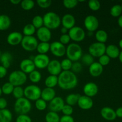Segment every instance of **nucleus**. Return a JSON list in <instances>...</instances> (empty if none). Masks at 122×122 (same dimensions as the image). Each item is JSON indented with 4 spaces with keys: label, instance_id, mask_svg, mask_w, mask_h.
I'll return each mask as SVG.
<instances>
[{
    "label": "nucleus",
    "instance_id": "obj_1",
    "mask_svg": "<svg viewBox=\"0 0 122 122\" xmlns=\"http://www.w3.org/2000/svg\"><path fill=\"white\" fill-rule=\"evenodd\" d=\"M78 79L76 74L70 71H62L58 76V85L63 90H70L77 85Z\"/></svg>",
    "mask_w": 122,
    "mask_h": 122
},
{
    "label": "nucleus",
    "instance_id": "obj_2",
    "mask_svg": "<svg viewBox=\"0 0 122 122\" xmlns=\"http://www.w3.org/2000/svg\"><path fill=\"white\" fill-rule=\"evenodd\" d=\"M42 17L44 20V26L50 30L57 29L61 25L60 17L55 12H47Z\"/></svg>",
    "mask_w": 122,
    "mask_h": 122
},
{
    "label": "nucleus",
    "instance_id": "obj_3",
    "mask_svg": "<svg viewBox=\"0 0 122 122\" xmlns=\"http://www.w3.org/2000/svg\"><path fill=\"white\" fill-rule=\"evenodd\" d=\"M81 46L77 43H70L66 47V55L67 58L72 62L78 61L83 56Z\"/></svg>",
    "mask_w": 122,
    "mask_h": 122
},
{
    "label": "nucleus",
    "instance_id": "obj_4",
    "mask_svg": "<svg viewBox=\"0 0 122 122\" xmlns=\"http://www.w3.org/2000/svg\"><path fill=\"white\" fill-rule=\"evenodd\" d=\"M14 111L16 113L20 114H27L32 109V104L29 100L25 97L16 100L14 105Z\"/></svg>",
    "mask_w": 122,
    "mask_h": 122
},
{
    "label": "nucleus",
    "instance_id": "obj_5",
    "mask_svg": "<svg viewBox=\"0 0 122 122\" xmlns=\"http://www.w3.org/2000/svg\"><path fill=\"white\" fill-rule=\"evenodd\" d=\"M27 79V75L20 70L12 71L8 76V82L14 87L21 86L26 83Z\"/></svg>",
    "mask_w": 122,
    "mask_h": 122
},
{
    "label": "nucleus",
    "instance_id": "obj_6",
    "mask_svg": "<svg viewBox=\"0 0 122 122\" xmlns=\"http://www.w3.org/2000/svg\"><path fill=\"white\" fill-rule=\"evenodd\" d=\"M41 89L36 85H30L24 89V97L30 101H35L41 98Z\"/></svg>",
    "mask_w": 122,
    "mask_h": 122
},
{
    "label": "nucleus",
    "instance_id": "obj_7",
    "mask_svg": "<svg viewBox=\"0 0 122 122\" xmlns=\"http://www.w3.org/2000/svg\"><path fill=\"white\" fill-rule=\"evenodd\" d=\"M38 43L39 42L37 38L33 36H23L20 45L24 50L30 52L36 50Z\"/></svg>",
    "mask_w": 122,
    "mask_h": 122
},
{
    "label": "nucleus",
    "instance_id": "obj_8",
    "mask_svg": "<svg viewBox=\"0 0 122 122\" xmlns=\"http://www.w3.org/2000/svg\"><path fill=\"white\" fill-rule=\"evenodd\" d=\"M106 45L102 43L94 42L89 45L88 52L93 57H100L106 54Z\"/></svg>",
    "mask_w": 122,
    "mask_h": 122
},
{
    "label": "nucleus",
    "instance_id": "obj_9",
    "mask_svg": "<svg viewBox=\"0 0 122 122\" xmlns=\"http://www.w3.org/2000/svg\"><path fill=\"white\" fill-rule=\"evenodd\" d=\"M68 35L70 36V39L75 42H80L85 39L86 37V33L84 29L79 26H74L69 30Z\"/></svg>",
    "mask_w": 122,
    "mask_h": 122
},
{
    "label": "nucleus",
    "instance_id": "obj_10",
    "mask_svg": "<svg viewBox=\"0 0 122 122\" xmlns=\"http://www.w3.org/2000/svg\"><path fill=\"white\" fill-rule=\"evenodd\" d=\"M99 26H100L99 20L95 15H87L84 19V26L88 32H95L98 30Z\"/></svg>",
    "mask_w": 122,
    "mask_h": 122
},
{
    "label": "nucleus",
    "instance_id": "obj_11",
    "mask_svg": "<svg viewBox=\"0 0 122 122\" xmlns=\"http://www.w3.org/2000/svg\"><path fill=\"white\" fill-rule=\"evenodd\" d=\"M50 51L56 57H62L66 55V47L59 41H54L50 44Z\"/></svg>",
    "mask_w": 122,
    "mask_h": 122
},
{
    "label": "nucleus",
    "instance_id": "obj_12",
    "mask_svg": "<svg viewBox=\"0 0 122 122\" xmlns=\"http://www.w3.org/2000/svg\"><path fill=\"white\" fill-rule=\"evenodd\" d=\"M35 67L39 69H44L47 67L50 61V57L46 54H37L33 58Z\"/></svg>",
    "mask_w": 122,
    "mask_h": 122
},
{
    "label": "nucleus",
    "instance_id": "obj_13",
    "mask_svg": "<svg viewBox=\"0 0 122 122\" xmlns=\"http://www.w3.org/2000/svg\"><path fill=\"white\" fill-rule=\"evenodd\" d=\"M36 36L41 42H49L52 37L51 31L45 26H42L41 28L37 29Z\"/></svg>",
    "mask_w": 122,
    "mask_h": 122
},
{
    "label": "nucleus",
    "instance_id": "obj_14",
    "mask_svg": "<svg viewBox=\"0 0 122 122\" xmlns=\"http://www.w3.org/2000/svg\"><path fill=\"white\" fill-rule=\"evenodd\" d=\"M46 69L50 75L53 76H58L62 71L60 61L56 59L50 60Z\"/></svg>",
    "mask_w": 122,
    "mask_h": 122
},
{
    "label": "nucleus",
    "instance_id": "obj_15",
    "mask_svg": "<svg viewBox=\"0 0 122 122\" xmlns=\"http://www.w3.org/2000/svg\"><path fill=\"white\" fill-rule=\"evenodd\" d=\"M65 105L64 100L60 97H56L52 99L49 104V109L51 112H61L63 106Z\"/></svg>",
    "mask_w": 122,
    "mask_h": 122
},
{
    "label": "nucleus",
    "instance_id": "obj_16",
    "mask_svg": "<svg viewBox=\"0 0 122 122\" xmlns=\"http://www.w3.org/2000/svg\"><path fill=\"white\" fill-rule=\"evenodd\" d=\"M83 91L85 94L84 95L92 98L98 94L99 88L97 85L94 82H88L83 86Z\"/></svg>",
    "mask_w": 122,
    "mask_h": 122
},
{
    "label": "nucleus",
    "instance_id": "obj_17",
    "mask_svg": "<svg viewBox=\"0 0 122 122\" xmlns=\"http://www.w3.org/2000/svg\"><path fill=\"white\" fill-rule=\"evenodd\" d=\"M80 108L84 110H88L92 108L94 101L92 99L86 95H81L77 103Z\"/></svg>",
    "mask_w": 122,
    "mask_h": 122
},
{
    "label": "nucleus",
    "instance_id": "obj_18",
    "mask_svg": "<svg viewBox=\"0 0 122 122\" xmlns=\"http://www.w3.org/2000/svg\"><path fill=\"white\" fill-rule=\"evenodd\" d=\"M23 36L19 32H12L9 33L7 38V42L11 46H16L21 44Z\"/></svg>",
    "mask_w": 122,
    "mask_h": 122
},
{
    "label": "nucleus",
    "instance_id": "obj_19",
    "mask_svg": "<svg viewBox=\"0 0 122 122\" xmlns=\"http://www.w3.org/2000/svg\"><path fill=\"white\" fill-rule=\"evenodd\" d=\"M20 70L25 74H29L32 71L35 70V66L33 63V60L30 58L24 59L20 63Z\"/></svg>",
    "mask_w": 122,
    "mask_h": 122
},
{
    "label": "nucleus",
    "instance_id": "obj_20",
    "mask_svg": "<svg viewBox=\"0 0 122 122\" xmlns=\"http://www.w3.org/2000/svg\"><path fill=\"white\" fill-rule=\"evenodd\" d=\"M61 24L63 27H65L67 29L70 30L76 24V19L74 15L71 14H66L61 19Z\"/></svg>",
    "mask_w": 122,
    "mask_h": 122
},
{
    "label": "nucleus",
    "instance_id": "obj_21",
    "mask_svg": "<svg viewBox=\"0 0 122 122\" xmlns=\"http://www.w3.org/2000/svg\"><path fill=\"white\" fill-rule=\"evenodd\" d=\"M101 117L107 121H113L117 118L115 110L109 107H104L100 112Z\"/></svg>",
    "mask_w": 122,
    "mask_h": 122
},
{
    "label": "nucleus",
    "instance_id": "obj_22",
    "mask_svg": "<svg viewBox=\"0 0 122 122\" xmlns=\"http://www.w3.org/2000/svg\"><path fill=\"white\" fill-rule=\"evenodd\" d=\"M103 70L104 67L99 64L98 62L94 61L91 65L89 66V74L94 77H97L101 76L103 72Z\"/></svg>",
    "mask_w": 122,
    "mask_h": 122
},
{
    "label": "nucleus",
    "instance_id": "obj_23",
    "mask_svg": "<svg viewBox=\"0 0 122 122\" xmlns=\"http://www.w3.org/2000/svg\"><path fill=\"white\" fill-rule=\"evenodd\" d=\"M56 97V92L54 88H46H46L42 90L41 98L46 101V102H50Z\"/></svg>",
    "mask_w": 122,
    "mask_h": 122
},
{
    "label": "nucleus",
    "instance_id": "obj_24",
    "mask_svg": "<svg viewBox=\"0 0 122 122\" xmlns=\"http://www.w3.org/2000/svg\"><path fill=\"white\" fill-rule=\"evenodd\" d=\"M120 50L117 46L113 44H110L106 46V54L110 57V59H115L119 57Z\"/></svg>",
    "mask_w": 122,
    "mask_h": 122
},
{
    "label": "nucleus",
    "instance_id": "obj_25",
    "mask_svg": "<svg viewBox=\"0 0 122 122\" xmlns=\"http://www.w3.org/2000/svg\"><path fill=\"white\" fill-rule=\"evenodd\" d=\"M12 59H13V56L10 52H5L1 54V56L0 57V61H1V66L7 69L10 66Z\"/></svg>",
    "mask_w": 122,
    "mask_h": 122
},
{
    "label": "nucleus",
    "instance_id": "obj_26",
    "mask_svg": "<svg viewBox=\"0 0 122 122\" xmlns=\"http://www.w3.org/2000/svg\"><path fill=\"white\" fill-rule=\"evenodd\" d=\"M11 19L6 14L0 15V30L4 31L8 29L11 26Z\"/></svg>",
    "mask_w": 122,
    "mask_h": 122
},
{
    "label": "nucleus",
    "instance_id": "obj_27",
    "mask_svg": "<svg viewBox=\"0 0 122 122\" xmlns=\"http://www.w3.org/2000/svg\"><path fill=\"white\" fill-rule=\"evenodd\" d=\"M13 119L12 113L8 109L0 110V122H11Z\"/></svg>",
    "mask_w": 122,
    "mask_h": 122
},
{
    "label": "nucleus",
    "instance_id": "obj_28",
    "mask_svg": "<svg viewBox=\"0 0 122 122\" xmlns=\"http://www.w3.org/2000/svg\"><path fill=\"white\" fill-rule=\"evenodd\" d=\"M95 37L98 42L105 44L108 40V33L104 30H97L95 34Z\"/></svg>",
    "mask_w": 122,
    "mask_h": 122
},
{
    "label": "nucleus",
    "instance_id": "obj_29",
    "mask_svg": "<svg viewBox=\"0 0 122 122\" xmlns=\"http://www.w3.org/2000/svg\"><path fill=\"white\" fill-rule=\"evenodd\" d=\"M45 85L46 88H54L58 85V76L49 75L45 80Z\"/></svg>",
    "mask_w": 122,
    "mask_h": 122
},
{
    "label": "nucleus",
    "instance_id": "obj_30",
    "mask_svg": "<svg viewBox=\"0 0 122 122\" xmlns=\"http://www.w3.org/2000/svg\"><path fill=\"white\" fill-rule=\"evenodd\" d=\"M81 95H80V94H75V93H71V94H69L66 98V104L69 105L71 107L77 104V101H78L79 98Z\"/></svg>",
    "mask_w": 122,
    "mask_h": 122
},
{
    "label": "nucleus",
    "instance_id": "obj_31",
    "mask_svg": "<svg viewBox=\"0 0 122 122\" xmlns=\"http://www.w3.org/2000/svg\"><path fill=\"white\" fill-rule=\"evenodd\" d=\"M50 44L49 42H39L37 46L36 50L39 54H46L50 51Z\"/></svg>",
    "mask_w": 122,
    "mask_h": 122
},
{
    "label": "nucleus",
    "instance_id": "obj_32",
    "mask_svg": "<svg viewBox=\"0 0 122 122\" xmlns=\"http://www.w3.org/2000/svg\"><path fill=\"white\" fill-rule=\"evenodd\" d=\"M36 32V29L32 25V23L27 24L24 26L23 29V34L25 36H33Z\"/></svg>",
    "mask_w": 122,
    "mask_h": 122
},
{
    "label": "nucleus",
    "instance_id": "obj_33",
    "mask_svg": "<svg viewBox=\"0 0 122 122\" xmlns=\"http://www.w3.org/2000/svg\"><path fill=\"white\" fill-rule=\"evenodd\" d=\"M42 79V75L38 70H33V71L29 74V79L32 83H38L41 81Z\"/></svg>",
    "mask_w": 122,
    "mask_h": 122
},
{
    "label": "nucleus",
    "instance_id": "obj_34",
    "mask_svg": "<svg viewBox=\"0 0 122 122\" xmlns=\"http://www.w3.org/2000/svg\"><path fill=\"white\" fill-rule=\"evenodd\" d=\"M45 119L46 122H60V117L56 112L50 111L46 113Z\"/></svg>",
    "mask_w": 122,
    "mask_h": 122
},
{
    "label": "nucleus",
    "instance_id": "obj_35",
    "mask_svg": "<svg viewBox=\"0 0 122 122\" xmlns=\"http://www.w3.org/2000/svg\"><path fill=\"white\" fill-rule=\"evenodd\" d=\"M20 4L23 10L25 11H29L33 9L35 4L32 0H23L21 1Z\"/></svg>",
    "mask_w": 122,
    "mask_h": 122
},
{
    "label": "nucleus",
    "instance_id": "obj_36",
    "mask_svg": "<svg viewBox=\"0 0 122 122\" xmlns=\"http://www.w3.org/2000/svg\"><path fill=\"white\" fill-rule=\"evenodd\" d=\"M32 24L33 26L36 28V29L41 28L42 26H44V20L43 17L41 15H35L33 18L32 21Z\"/></svg>",
    "mask_w": 122,
    "mask_h": 122
},
{
    "label": "nucleus",
    "instance_id": "obj_37",
    "mask_svg": "<svg viewBox=\"0 0 122 122\" xmlns=\"http://www.w3.org/2000/svg\"><path fill=\"white\" fill-rule=\"evenodd\" d=\"M122 8L121 5H114L111 8L110 14L114 17H119L122 15Z\"/></svg>",
    "mask_w": 122,
    "mask_h": 122
},
{
    "label": "nucleus",
    "instance_id": "obj_38",
    "mask_svg": "<svg viewBox=\"0 0 122 122\" xmlns=\"http://www.w3.org/2000/svg\"><path fill=\"white\" fill-rule=\"evenodd\" d=\"M14 86L10 83L9 82H6L1 87V91H2V94H5V95H10V94H12L14 89Z\"/></svg>",
    "mask_w": 122,
    "mask_h": 122
},
{
    "label": "nucleus",
    "instance_id": "obj_39",
    "mask_svg": "<svg viewBox=\"0 0 122 122\" xmlns=\"http://www.w3.org/2000/svg\"><path fill=\"white\" fill-rule=\"evenodd\" d=\"M60 64L62 71H70L71 70L73 62L69 58H66L63 59L60 62Z\"/></svg>",
    "mask_w": 122,
    "mask_h": 122
},
{
    "label": "nucleus",
    "instance_id": "obj_40",
    "mask_svg": "<svg viewBox=\"0 0 122 122\" xmlns=\"http://www.w3.org/2000/svg\"><path fill=\"white\" fill-rule=\"evenodd\" d=\"M12 94L16 100L24 97V89L21 86H15Z\"/></svg>",
    "mask_w": 122,
    "mask_h": 122
},
{
    "label": "nucleus",
    "instance_id": "obj_41",
    "mask_svg": "<svg viewBox=\"0 0 122 122\" xmlns=\"http://www.w3.org/2000/svg\"><path fill=\"white\" fill-rule=\"evenodd\" d=\"M89 8L93 11H97L101 8V3L98 0H90L88 1Z\"/></svg>",
    "mask_w": 122,
    "mask_h": 122
},
{
    "label": "nucleus",
    "instance_id": "obj_42",
    "mask_svg": "<svg viewBox=\"0 0 122 122\" xmlns=\"http://www.w3.org/2000/svg\"><path fill=\"white\" fill-rule=\"evenodd\" d=\"M36 108L39 111H44L47 107V103L42 98L37 100L35 102Z\"/></svg>",
    "mask_w": 122,
    "mask_h": 122
},
{
    "label": "nucleus",
    "instance_id": "obj_43",
    "mask_svg": "<svg viewBox=\"0 0 122 122\" xmlns=\"http://www.w3.org/2000/svg\"><path fill=\"white\" fill-rule=\"evenodd\" d=\"M81 60H82V63L85 64L86 66H89L94 62V58L91 55H90L88 53L83 55L82 58H81Z\"/></svg>",
    "mask_w": 122,
    "mask_h": 122
},
{
    "label": "nucleus",
    "instance_id": "obj_44",
    "mask_svg": "<svg viewBox=\"0 0 122 122\" xmlns=\"http://www.w3.org/2000/svg\"><path fill=\"white\" fill-rule=\"evenodd\" d=\"M79 1L77 0H64L63 4L65 8L67 9H72L77 5Z\"/></svg>",
    "mask_w": 122,
    "mask_h": 122
},
{
    "label": "nucleus",
    "instance_id": "obj_45",
    "mask_svg": "<svg viewBox=\"0 0 122 122\" xmlns=\"http://www.w3.org/2000/svg\"><path fill=\"white\" fill-rule=\"evenodd\" d=\"M110 60L111 59L110 58V57L105 54L102 55V56L99 57L98 63L99 64H101L102 67L106 66H107L110 63Z\"/></svg>",
    "mask_w": 122,
    "mask_h": 122
},
{
    "label": "nucleus",
    "instance_id": "obj_46",
    "mask_svg": "<svg viewBox=\"0 0 122 122\" xmlns=\"http://www.w3.org/2000/svg\"><path fill=\"white\" fill-rule=\"evenodd\" d=\"M36 3L40 8H48L52 4V1L50 0H38Z\"/></svg>",
    "mask_w": 122,
    "mask_h": 122
},
{
    "label": "nucleus",
    "instance_id": "obj_47",
    "mask_svg": "<svg viewBox=\"0 0 122 122\" xmlns=\"http://www.w3.org/2000/svg\"><path fill=\"white\" fill-rule=\"evenodd\" d=\"M61 112L65 116H71V114L73 113V107L69 105L65 104L63 106Z\"/></svg>",
    "mask_w": 122,
    "mask_h": 122
},
{
    "label": "nucleus",
    "instance_id": "obj_48",
    "mask_svg": "<svg viewBox=\"0 0 122 122\" xmlns=\"http://www.w3.org/2000/svg\"><path fill=\"white\" fill-rule=\"evenodd\" d=\"M82 69V65L79 61L73 62L72 66H71V71L76 74V73L81 72Z\"/></svg>",
    "mask_w": 122,
    "mask_h": 122
},
{
    "label": "nucleus",
    "instance_id": "obj_49",
    "mask_svg": "<svg viewBox=\"0 0 122 122\" xmlns=\"http://www.w3.org/2000/svg\"><path fill=\"white\" fill-rule=\"evenodd\" d=\"M70 41H71V39H70V38L68 33L61 35V36H60L59 42L65 46L66 45H69L70 44Z\"/></svg>",
    "mask_w": 122,
    "mask_h": 122
},
{
    "label": "nucleus",
    "instance_id": "obj_50",
    "mask_svg": "<svg viewBox=\"0 0 122 122\" xmlns=\"http://www.w3.org/2000/svg\"><path fill=\"white\" fill-rule=\"evenodd\" d=\"M15 122H32L30 117L27 114H20L17 116Z\"/></svg>",
    "mask_w": 122,
    "mask_h": 122
},
{
    "label": "nucleus",
    "instance_id": "obj_51",
    "mask_svg": "<svg viewBox=\"0 0 122 122\" xmlns=\"http://www.w3.org/2000/svg\"><path fill=\"white\" fill-rule=\"evenodd\" d=\"M60 122H75V119L71 116L63 115L60 117Z\"/></svg>",
    "mask_w": 122,
    "mask_h": 122
},
{
    "label": "nucleus",
    "instance_id": "obj_52",
    "mask_svg": "<svg viewBox=\"0 0 122 122\" xmlns=\"http://www.w3.org/2000/svg\"><path fill=\"white\" fill-rule=\"evenodd\" d=\"M8 102L5 98L2 97H0V110H3L6 108Z\"/></svg>",
    "mask_w": 122,
    "mask_h": 122
},
{
    "label": "nucleus",
    "instance_id": "obj_53",
    "mask_svg": "<svg viewBox=\"0 0 122 122\" xmlns=\"http://www.w3.org/2000/svg\"><path fill=\"white\" fill-rule=\"evenodd\" d=\"M7 74V69L3 67L2 66H0V79H2L5 77Z\"/></svg>",
    "mask_w": 122,
    "mask_h": 122
},
{
    "label": "nucleus",
    "instance_id": "obj_54",
    "mask_svg": "<svg viewBox=\"0 0 122 122\" xmlns=\"http://www.w3.org/2000/svg\"><path fill=\"white\" fill-rule=\"evenodd\" d=\"M115 112L117 117L122 118V107H119L118 108H117Z\"/></svg>",
    "mask_w": 122,
    "mask_h": 122
},
{
    "label": "nucleus",
    "instance_id": "obj_55",
    "mask_svg": "<svg viewBox=\"0 0 122 122\" xmlns=\"http://www.w3.org/2000/svg\"><path fill=\"white\" fill-rule=\"evenodd\" d=\"M60 32H61V33H62L61 35L67 34V33H68V32H69V30L65 28V27H62L61 28V29H60Z\"/></svg>",
    "mask_w": 122,
    "mask_h": 122
},
{
    "label": "nucleus",
    "instance_id": "obj_56",
    "mask_svg": "<svg viewBox=\"0 0 122 122\" xmlns=\"http://www.w3.org/2000/svg\"><path fill=\"white\" fill-rule=\"evenodd\" d=\"M21 1H20V0H11L10 2L13 4V5H18L20 4Z\"/></svg>",
    "mask_w": 122,
    "mask_h": 122
},
{
    "label": "nucleus",
    "instance_id": "obj_57",
    "mask_svg": "<svg viewBox=\"0 0 122 122\" xmlns=\"http://www.w3.org/2000/svg\"><path fill=\"white\" fill-rule=\"evenodd\" d=\"M117 23L119 26L122 28V15H120L117 20Z\"/></svg>",
    "mask_w": 122,
    "mask_h": 122
},
{
    "label": "nucleus",
    "instance_id": "obj_58",
    "mask_svg": "<svg viewBox=\"0 0 122 122\" xmlns=\"http://www.w3.org/2000/svg\"><path fill=\"white\" fill-rule=\"evenodd\" d=\"M118 58H119V61H120V63H122V51L120 52V54H119V56Z\"/></svg>",
    "mask_w": 122,
    "mask_h": 122
},
{
    "label": "nucleus",
    "instance_id": "obj_59",
    "mask_svg": "<svg viewBox=\"0 0 122 122\" xmlns=\"http://www.w3.org/2000/svg\"><path fill=\"white\" fill-rule=\"evenodd\" d=\"M119 47H120L121 49H122V39L119 41Z\"/></svg>",
    "mask_w": 122,
    "mask_h": 122
},
{
    "label": "nucleus",
    "instance_id": "obj_60",
    "mask_svg": "<svg viewBox=\"0 0 122 122\" xmlns=\"http://www.w3.org/2000/svg\"><path fill=\"white\" fill-rule=\"evenodd\" d=\"M88 35H90V36H92L93 35V32H88Z\"/></svg>",
    "mask_w": 122,
    "mask_h": 122
},
{
    "label": "nucleus",
    "instance_id": "obj_61",
    "mask_svg": "<svg viewBox=\"0 0 122 122\" xmlns=\"http://www.w3.org/2000/svg\"><path fill=\"white\" fill-rule=\"evenodd\" d=\"M2 91H1V87H0V97H1V95H2Z\"/></svg>",
    "mask_w": 122,
    "mask_h": 122
},
{
    "label": "nucleus",
    "instance_id": "obj_62",
    "mask_svg": "<svg viewBox=\"0 0 122 122\" xmlns=\"http://www.w3.org/2000/svg\"><path fill=\"white\" fill-rule=\"evenodd\" d=\"M1 50H0V57H1Z\"/></svg>",
    "mask_w": 122,
    "mask_h": 122
},
{
    "label": "nucleus",
    "instance_id": "obj_63",
    "mask_svg": "<svg viewBox=\"0 0 122 122\" xmlns=\"http://www.w3.org/2000/svg\"><path fill=\"white\" fill-rule=\"evenodd\" d=\"M121 6H122V4L121 5Z\"/></svg>",
    "mask_w": 122,
    "mask_h": 122
}]
</instances>
